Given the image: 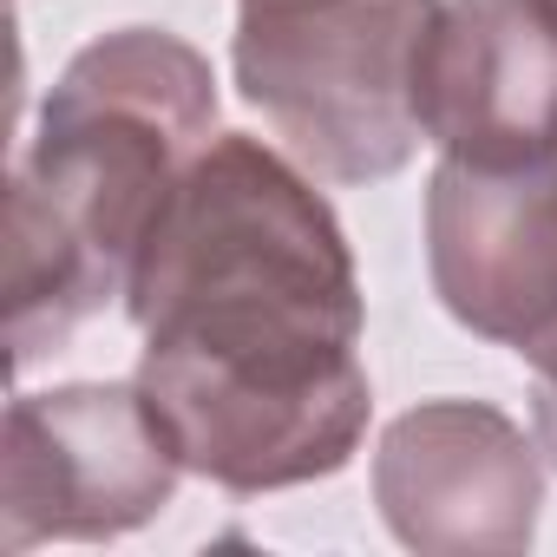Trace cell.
Returning <instances> with one entry per match:
<instances>
[{"label":"cell","mask_w":557,"mask_h":557,"mask_svg":"<svg viewBox=\"0 0 557 557\" xmlns=\"http://www.w3.org/2000/svg\"><path fill=\"white\" fill-rule=\"evenodd\" d=\"M138 394L184 472L223 492L329 479L368 433L361 283L335 210L262 138L223 132L177 177L125 283Z\"/></svg>","instance_id":"6da1fadb"},{"label":"cell","mask_w":557,"mask_h":557,"mask_svg":"<svg viewBox=\"0 0 557 557\" xmlns=\"http://www.w3.org/2000/svg\"><path fill=\"white\" fill-rule=\"evenodd\" d=\"M216 79L164 27L73 53L8 184V348L34 368L106 302H125L177 177L210 145Z\"/></svg>","instance_id":"7a4b0ae2"},{"label":"cell","mask_w":557,"mask_h":557,"mask_svg":"<svg viewBox=\"0 0 557 557\" xmlns=\"http://www.w3.org/2000/svg\"><path fill=\"white\" fill-rule=\"evenodd\" d=\"M440 0H243L236 86L309 171L394 177L420 151V47Z\"/></svg>","instance_id":"3957f363"},{"label":"cell","mask_w":557,"mask_h":557,"mask_svg":"<svg viewBox=\"0 0 557 557\" xmlns=\"http://www.w3.org/2000/svg\"><path fill=\"white\" fill-rule=\"evenodd\" d=\"M184 459L138 381L21 394L8 407V550L119 537L171 505Z\"/></svg>","instance_id":"277c9868"},{"label":"cell","mask_w":557,"mask_h":557,"mask_svg":"<svg viewBox=\"0 0 557 557\" xmlns=\"http://www.w3.org/2000/svg\"><path fill=\"white\" fill-rule=\"evenodd\" d=\"M426 269L459 329L524 355L557 322V164L446 158L426 190Z\"/></svg>","instance_id":"5b68a950"},{"label":"cell","mask_w":557,"mask_h":557,"mask_svg":"<svg viewBox=\"0 0 557 557\" xmlns=\"http://www.w3.org/2000/svg\"><path fill=\"white\" fill-rule=\"evenodd\" d=\"M420 132L466 164H557V0H440Z\"/></svg>","instance_id":"8992f818"},{"label":"cell","mask_w":557,"mask_h":557,"mask_svg":"<svg viewBox=\"0 0 557 557\" xmlns=\"http://www.w3.org/2000/svg\"><path fill=\"white\" fill-rule=\"evenodd\" d=\"M374 492L413 550H518L537 524V459L485 400H433L387 426Z\"/></svg>","instance_id":"52a82bcc"},{"label":"cell","mask_w":557,"mask_h":557,"mask_svg":"<svg viewBox=\"0 0 557 557\" xmlns=\"http://www.w3.org/2000/svg\"><path fill=\"white\" fill-rule=\"evenodd\" d=\"M524 361H531V374H537V387H531V420H537V446L550 453V466H557V322L524 348Z\"/></svg>","instance_id":"ba28073f"}]
</instances>
